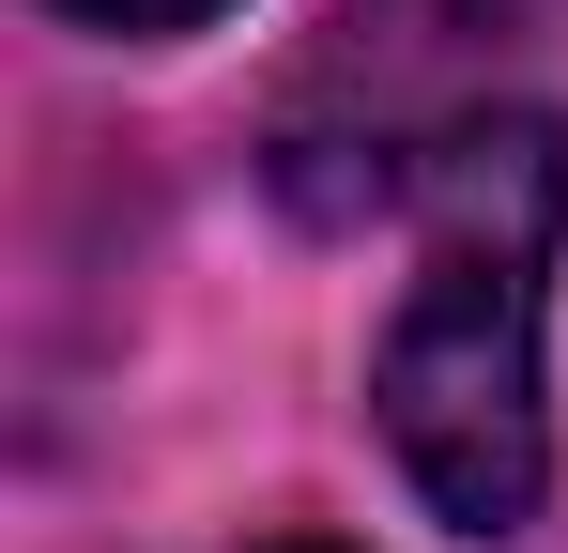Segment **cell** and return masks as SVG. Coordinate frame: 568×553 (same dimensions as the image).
Here are the masks:
<instances>
[{
  "label": "cell",
  "mask_w": 568,
  "mask_h": 553,
  "mask_svg": "<svg viewBox=\"0 0 568 553\" xmlns=\"http://www.w3.org/2000/svg\"><path fill=\"white\" fill-rule=\"evenodd\" d=\"M415 200V292L369 354V415L430 523L523 539L554 492V415H538V308H554V231H568V139L538 108L462 123Z\"/></svg>",
  "instance_id": "1"
},
{
  "label": "cell",
  "mask_w": 568,
  "mask_h": 553,
  "mask_svg": "<svg viewBox=\"0 0 568 553\" xmlns=\"http://www.w3.org/2000/svg\"><path fill=\"white\" fill-rule=\"evenodd\" d=\"M538 31H554V0H338L277 92V184L307 215L399 200L462 123H491V78Z\"/></svg>",
  "instance_id": "2"
},
{
  "label": "cell",
  "mask_w": 568,
  "mask_h": 553,
  "mask_svg": "<svg viewBox=\"0 0 568 553\" xmlns=\"http://www.w3.org/2000/svg\"><path fill=\"white\" fill-rule=\"evenodd\" d=\"M62 16H78V31H139V47H154V31H215L231 0H62Z\"/></svg>",
  "instance_id": "3"
},
{
  "label": "cell",
  "mask_w": 568,
  "mask_h": 553,
  "mask_svg": "<svg viewBox=\"0 0 568 553\" xmlns=\"http://www.w3.org/2000/svg\"><path fill=\"white\" fill-rule=\"evenodd\" d=\"M277 553H323V539H277Z\"/></svg>",
  "instance_id": "4"
}]
</instances>
